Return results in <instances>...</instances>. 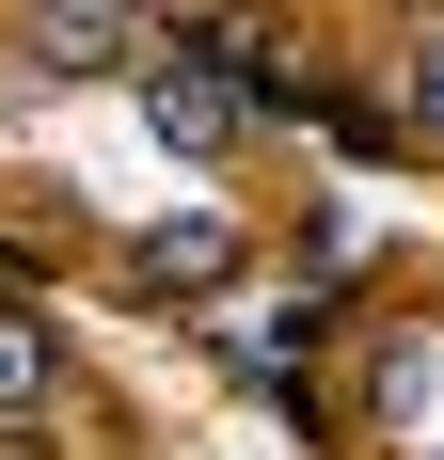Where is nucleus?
<instances>
[{
  "label": "nucleus",
  "mask_w": 444,
  "mask_h": 460,
  "mask_svg": "<svg viewBox=\"0 0 444 460\" xmlns=\"http://www.w3.org/2000/svg\"><path fill=\"white\" fill-rule=\"evenodd\" d=\"M238 128H254V111H238V80H222L191 32L143 64V143H159V159H238Z\"/></svg>",
  "instance_id": "1"
},
{
  "label": "nucleus",
  "mask_w": 444,
  "mask_h": 460,
  "mask_svg": "<svg viewBox=\"0 0 444 460\" xmlns=\"http://www.w3.org/2000/svg\"><path fill=\"white\" fill-rule=\"evenodd\" d=\"M128 270L159 286V302H222V286H238V223H222V207H175V223H143Z\"/></svg>",
  "instance_id": "2"
},
{
  "label": "nucleus",
  "mask_w": 444,
  "mask_h": 460,
  "mask_svg": "<svg viewBox=\"0 0 444 460\" xmlns=\"http://www.w3.org/2000/svg\"><path fill=\"white\" fill-rule=\"evenodd\" d=\"M64 397V333L48 318H0V413H48Z\"/></svg>",
  "instance_id": "3"
},
{
  "label": "nucleus",
  "mask_w": 444,
  "mask_h": 460,
  "mask_svg": "<svg viewBox=\"0 0 444 460\" xmlns=\"http://www.w3.org/2000/svg\"><path fill=\"white\" fill-rule=\"evenodd\" d=\"M397 111L444 143V32H413V64H397Z\"/></svg>",
  "instance_id": "4"
}]
</instances>
